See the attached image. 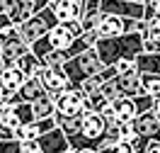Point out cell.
Instances as JSON below:
<instances>
[{
  "mask_svg": "<svg viewBox=\"0 0 160 153\" xmlns=\"http://www.w3.org/2000/svg\"><path fill=\"white\" fill-rule=\"evenodd\" d=\"M95 49H97L104 66H114L121 59L136 61L141 54H146L143 34H121V37H112V39H100L95 44Z\"/></svg>",
  "mask_w": 160,
  "mask_h": 153,
  "instance_id": "obj_1",
  "label": "cell"
},
{
  "mask_svg": "<svg viewBox=\"0 0 160 153\" xmlns=\"http://www.w3.org/2000/svg\"><path fill=\"white\" fill-rule=\"evenodd\" d=\"M63 68H66V73H68L70 90H80V85L88 80V78H92V75L102 73L107 66L102 63L97 49H88L85 54H80V56H75V59H70Z\"/></svg>",
  "mask_w": 160,
  "mask_h": 153,
  "instance_id": "obj_2",
  "label": "cell"
},
{
  "mask_svg": "<svg viewBox=\"0 0 160 153\" xmlns=\"http://www.w3.org/2000/svg\"><path fill=\"white\" fill-rule=\"evenodd\" d=\"M58 24H61V22H58V17L53 15V10L46 8V10L34 12L24 24H20V37H22L24 44H29V46H32V44H37L41 37H46L53 27H58Z\"/></svg>",
  "mask_w": 160,
  "mask_h": 153,
  "instance_id": "obj_3",
  "label": "cell"
},
{
  "mask_svg": "<svg viewBox=\"0 0 160 153\" xmlns=\"http://www.w3.org/2000/svg\"><path fill=\"white\" fill-rule=\"evenodd\" d=\"M37 78L41 80V85L46 88L49 92V97L53 102L58 100L63 92L70 90V80H68V73L63 66H44L39 73H37Z\"/></svg>",
  "mask_w": 160,
  "mask_h": 153,
  "instance_id": "obj_4",
  "label": "cell"
},
{
  "mask_svg": "<svg viewBox=\"0 0 160 153\" xmlns=\"http://www.w3.org/2000/svg\"><path fill=\"white\" fill-rule=\"evenodd\" d=\"M100 12L126 17V20H146V5L133 3V0H102Z\"/></svg>",
  "mask_w": 160,
  "mask_h": 153,
  "instance_id": "obj_5",
  "label": "cell"
},
{
  "mask_svg": "<svg viewBox=\"0 0 160 153\" xmlns=\"http://www.w3.org/2000/svg\"><path fill=\"white\" fill-rule=\"evenodd\" d=\"M85 114V92L68 90L56 100V117H82Z\"/></svg>",
  "mask_w": 160,
  "mask_h": 153,
  "instance_id": "obj_6",
  "label": "cell"
},
{
  "mask_svg": "<svg viewBox=\"0 0 160 153\" xmlns=\"http://www.w3.org/2000/svg\"><path fill=\"white\" fill-rule=\"evenodd\" d=\"M85 5H88V0H51L49 8L58 17V22H73V20H82Z\"/></svg>",
  "mask_w": 160,
  "mask_h": 153,
  "instance_id": "obj_7",
  "label": "cell"
},
{
  "mask_svg": "<svg viewBox=\"0 0 160 153\" xmlns=\"http://www.w3.org/2000/svg\"><path fill=\"white\" fill-rule=\"evenodd\" d=\"M66 151H70V141L61 126H56L53 131L44 134L39 139V153H66Z\"/></svg>",
  "mask_w": 160,
  "mask_h": 153,
  "instance_id": "obj_8",
  "label": "cell"
},
{
  "mask_svg": "<svg viewBox=\"0 0 160 153\" xmlns=\"http://www.w3.org/2000/svg\"><path fill=\"white\" fill-rule=\"evenodd\" d=\"M107 129H109V124H107V119L102 117V114L92 112V114H85L82 117V136L85 139H90V141H102L104 139V134H107Z\"/></svg>",
  "mask_w": 160,
  "mask_h": 153,
  "instance_id": "obj_9",
  "label": "cell"
},
{
  "mask_svg": "<svg viewBox=\"0 0 160 153\" xmlns=\"http://www.w3.org/2000/svg\"><path fill=\"white\" fill-rule=\"evenodd\" d=\"M46 95H49V92H46V88H44V85H41V80L34 75V78H29V80L20 88V92L12 97L10 105H17V102H29V105H34V102H39L41 97H46Z\"/></svg>",
  "mask_w": 160,
  "mask_h": 153,
  "instance_id": "obj_10",
  "label": "cell"
},
{
  "mask_svg": "<svg viewBox=\"0 0 160 153\" xmlns=\"http://www.w3.org/2000/svg\"><path fill=\"white\" fill-rule=\"evenodd\" d=\"M114 85H117V90H119L121 97H138V95H143V83H141L138 71L126 73V75H117V78H114Z\"/></svg>",
  "mask_w": 160,
  "mask_h": 153,
  "instance_id": "obj_11",
  "label": "cell"
},
{
  "mask_svg": "<svg viewBox=\"0 0 160 153\" xmlns=\"http://www.w3.org/2000/svg\"><path fill=\"white\" fill-rule=\"evenodd\" d=\"M121 34H126V17L102 15V22L97 27V37L100 39H112V37H121Z\"/></svg>",
  "mask_w": 160,
  "mask_h": 153,
  "instance_id": "obj_12",
  "label": "cell"
},
{
  "mask_svg": "<svg viewBox=\"0 0 160 153\" xmlns=\"http://www.w3.org/2000/svg\"><path fill=\"white\" fill-rule=\"evenodd\" d=\"M114 105V114H117V124H126V122H136L138 110H136V97H119Z\"/></svg>",
  "mask_w": 160,
  "mask_h": 153,
  "instance_id": "obj_13",
  "label": "cell"
},
{
  "mask_svg": "<svg viewBox=\"0 0 160 153\" xmlns=\"http://www.w3.org/2000/svg\"><path fill=\"white\" fill-rule=\"evenodd\" d=\"M37 12V5H34V0H15L12 3V8H10V12H8V17H10V22L12 24H24V22L29 20L32 15Z\"/></svg>",
  "mask_w": 160,
  "mask_h": 153,
  "instance_id": "obj_14",
  "label": "cell"
},
{
  "mask_svg": "<svg viewBox=\"0 0 160 153\" xmlns=\"http://www.w3.org/2000/svg\"><path fill=\"white\" fill-rule=\"evenodd\" d=\"M0 78H2L5 88H8L12 95H17V92H20V88H22V85H24L27 80H29V78H27V73L22 71L20 66H15V68H8V71L2 73Z\"/></svg>",
  "mask_w": 160,
  "mask_h": 153,
  "instance_id": "obj_15",
  "label": "cell"
},
{
  "mask_svg": "<svg viewBox=\"0 0 160 153\" xmlns=\"http://www.w3.org/2000/svg\"><path fill=\"white\" fill-rule=\"evenodd\" d=\"M34 117H37V122H39V119H51V117H56V102L51 100L49 95L41 97L39 102H34Z\"/></svg>",
  "mask_w": 160,
  "mask_h": 153,
  "instance_id": "obj_16",
  "label": "cell"
},
{
  "mask_svg": "<svg viewBox=\"0 0 160 153\" xmlns=\"http://www.w3.org/2000/svg\"><path fill=\"white\" fill-rule=\"evenodd\" d=\"M15 114H17V119H20V126H27V124H34L37 122V117H34V105L29 102H17V105H10Z\"/></svg>",
  "mask_w": 160,
  "mask_h": 153,
  "instance_id": "obj_17",
  "label": "cell"
},
{
  "mask_svg": "<svg viewBox=\"0 0 160 153\" xmlns=\"http://www.w3.org/2000/svg\"><path fill=\"white\" fill-rule=\"evenodd\" d=\"M17 66H20L22 71L27 73V78H34V75H37V73L44 68V61H41L39 56H34V54L29 51V54H27V56H24V59H22Z\"/></svg>",
  "mask_w": 160,
  "mask_h": 153,
  "instance_id": "obj_18",
  "label": "cell"
},
{
  "mask_svg": "<svg viewBox=\"0 0 160 153\" xmlns=\"http://www.w3.org/2000/svg\"><path fill=\"white\" fill-rule=\"evenodd\" d=\"M141 83H143V92H148L155 100H160V75H155V73H141Z\"/></svg>",
  "mask_w": 160,
  "mask_h": 153,
  "instance_id": "obj_19",
  "label": "cell"
},
{
  "mask_svg": "<svg viewBox=\"0 0 160 153\" xmlns=\"http://www.w3.org/2000/svg\"><path fill=\"white\" fill-rule=\"evenodd\" d=\"M100 22H102V12L100 10H85L80 24H82V29H85V32H97Z\"/></svg>",
  "mask_w": 160,
  "mask_h": 153,
  "instance_id": "obj_20",
  "label": "cell"
},
{
  "mask_svg": "<svg viewBox=\"0 0 160 153\" xmlns=\"http://www.w3.org/2000/svg\"><path fill=\"white\" fill-rule=\"evenodd\" d=\"M104 83H107V80L102 78V73H97V75H92V78H88V80L82 83V85H80V90L85 92V97H88V95H95V92H100Z\"/></svg>",
  "mask_w": 160,
  "mask_h": 153,
  "instance_id": "obj_21",
  "label": "cell"
},
{
  "mask_svg": "<svg viewBox=\"0 0 160 153\" xmlns=\"http://www.w3.org/2000/svg\"><path fill=\"white\" fill-rule=\"evenodd\" d=\"M153 107H155V97L153 95H148V92H143V95H138L136 97V110H138V117L146 112H153Z\"/></svg>",
  "mask_w": 160,
  "mask_h": 153,
  "instance_id": "obj_22",
  "label": "cell"
},
{
  "mask_svg": "<svg viewBox=\"0 0 160 153\" xmlns=\"http://www.w3.org/2000/svg\"><path fill=\"white\" fill-rule=\"evenodd\" d=\"M114 68H117V75H126V73L138 71V68H136V61H131V59H121V61H117V63H114Z\"/></svg>",
  "mask_w": 160,
  "mask_h": 153,
  "instance_id": "obj_23",
  "label": "cell"
},
{
  "mask_svg": "<svg viewBox=\"0 0 160 153\" xmlns=\"http://www.w3.org/2000/svg\"><path fill=\"white\" fill-rule=\"evenodd\" d=\"M0 153H22V141H0Z\"/></svg>",
  "mask_w": 160,
  "mask_h": 153,
  "instance_id": "obj_24",
  "label": "cell"
},
{
  "mask_svg": "<svg viewBox=\"0 0 160 153\" xmlns=\"http://www.w3.org/2000/svg\"><path fill=\"white\" fill-rule=\"evenodd\" d=\"M117 151L119 153H138V148H136V141H119Z\"/></svg>",
  "mask_w": 160,
  "mask_h": 153,
  "instance_id": "obj_25",
  "label": "cell"
},
{
  "mask_svg": "<svg viewBox=\"0 0 160 153\" xmlns=\"http://www.w3.org/2000/svg\"><path fill=\"white\" fill-rule=\"evenodd\" d=\"M12 3H15V0H0V15H8L10 8H12Z\"/></svg>",
  "mask_w": 160,
  "mask_h": 153,
  "instance_id": "obj_26",
  "label": "cell"
},
{
  "mask_svg": "<svg viewBox=\"0 0 160 153\" xmlns=\"http://www.w3.org/2000/svg\"><path fill=\"white\" fill-rule=\"evenodd\" d=\"M10 24H12V22H10V17H8V15H0V34L8 29Z\"/></svg>",
  "mask_w": 160,
  "mask_h": 153,
  "instance_id": "obj_27",
  "label": "cell"
},
{
  "mask_svg": "<svg viewBox=\"0 0 160 153\" xmlns=\"http://www.w3.org/2000/svg\"><path fill=\"white\" fill-rule=\"evenodd\" d=\"M146 153H160V141H153L148 148H146Z\"/></svg>",
  "mask_w": 160,
  "mask_h": 153,
  "instance_id": "obj_28",
  "label": "cell"
},
{
  "mask_svg": "<svg viewBox=\"0 0 160 153\" xmlns=\"http://www.w3.org/2000/svg\"><path fill=\"white\" fill-rule=\"evenodd\" d=\"M2 63H5V56H2V44H0V75L5 73V66H2Z\"/></svg>",
  "mask_w": 160,
  "mask_h": 153,
  "instance_id": "obj_29",
  "label": "cell"
},
{
  "mask_svg": "<svg viewBox=\"0 0 160 153\" xmlns=\"http://www.w3.org/2000/svg\"><path fill=\"white\" fill-rule=\"evenodd\" d=\"M153 114L160 119V100H155V107H153Z\"/></svg>",
  "mask_w": 160,
  "mask_h": 153,
  "instance_id": "obj_30",
  "label": "cell"
},
{
  "mask_svg": "<svg viewBox=\"0 0 160 153\" xmlns=\"http://www.w3.org/2000/svg\"><path fill=\"white\" fill-rule=\"evenodd\" d=\"M97 153H119V151H117V146H114V148H102V151H97Z\"/></svg>",
  "mask_w": 160,
  "mask_h": 153,
  "instance_id": "obj_31",
  "label": "cell"
},
{
  "mask_svg": "<svg viewBox=\"0 0 160 153\" xmlns=\"http://www.w3.org/2000/svg\"><path fill=\"white\" fill-rule=\"evenodd\" d=\"M133 3H141V5H146V3H158V0H133Z\"/></svg>",
  "mask_w": 160,
  "mask_h": 153,
  "instance_id": "obj_32",
  "label": "cell"
},
{
  "mask_svg": "<svg viewBox=\"0 0 160 153\" xmlns=\"http://www.w3.org/2000/svg\"><path fill=\"white\" fill-rule=\"evenodd\" d=\"M158 17H160V0H158Z\"/></svg>",
  "mask_w": 160,
  "mask_h": 153,
  "instance_id": "obj_33",
  "label": "cell"
},
{
  "mask_svg": "<svg viewBox=\"0 0 160 153\" xmlns=\"http://www.w3.org/2000/svg\"><path fill=\"white\" fill-rule=\"evenodd\" d=\"M66 153H75V151H66Z\"/></svg>",
  "mask_w": 160,
  "mask_h": 153,
  "instance_id": "obj_34",
  "label": "cell"
}]
</instances>
